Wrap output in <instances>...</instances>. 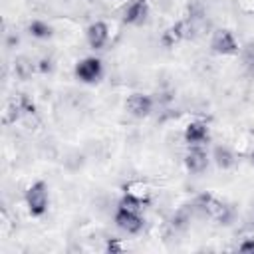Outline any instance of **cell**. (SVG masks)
I'll list each match as a JSON object with an SVG mask.
<instances>
[{
    "label": "cell",
    "mask_w": 254,
    "mask_h": 254,
    "mask_svg": "<svg viewBox=\"0 0 254 254\" xmlns=\"http://www.w3.org/2000/svg\"><path fill=\"white\" fill-rule=\"evenodd\" d=\"M194 206H198L206 216L214 218V220L220 222V224H228L230 218H232L230 208H228L224 202H220L218 198H214L212 194H200V196L196 198Z\"/></svg>",
    "instance_id": "obj_1"
},
{
    "label": "cell",
    "mask_w": 254,
    "mask_h": 254,
    "mask_svg": "<svg viewBox=\"0 0 254 254\" xmlns=\"http://www.w3.org/2000/svg\"><path fill=\"white\" fill-rule=\"evenodd\" d=\"M26 204H28V210L34 216H42L46 212V208H48V187H46L44 181L34 183L26 190Z\"/></svg>",
    "instance_id": "obj_2"
},
{
    "label": "cell",
    "mask_w": 254,
    "mask_h": 254,
    "mask_svg": "<svg viewBox=\"0 0 254 254\" xmlns=\"http://www.w3.org/2000/svg\"><path fill=\"white\" fill-rule=\"evenodd\" d=\"M75 75L81 81H85V83L97 81L99 75H101V62L97 58H85V60H81L75 65Z\"/></svg>",
    "instance_id": "obj_3"
},
{
    "label": "cell",
    "mask_w": 254,
    "mask_h": 254,
    "mask_svg": "<svg viewBox=\"0 0 254 254\" xmlns=\"http://www.w3.org/2000/svg\"><path fill=\"white\" fill-rule=\"evenodd\" d=\"M115 222L121 230L129 232V234H135L143 228V218L139 216V212H133V210H125V208H119L117 214H115Z\"/></svg>",
    "instance_id": "obj_4"
},
{
    "label": "cell",
    "mask_w": 254,
    "mask_h": 254,
    "mask_svg": "<svg viewBox=\"0 0 254 254\" xmlns=\"http://www.w3.org/2000/svg\"><path fill=\"white\" fill-rule=\"evenodd\" d=\"M210 48L216 54H234L238 50L236 40H234V36L228 30H216L212 40H210Z\"/></svg>",
    "instance_id": "obj_5"
},
{
    "label": "cell",
    "mask_w": 254,
    "mask_h": 254,
    "mask_svg": "<svg viewBox=\"0 0 254 254\" xmlns=\"http://www.w3.org/2000/svg\"><path fill=\"white\" fill-rule=\"evenodd\" d=\"M127 111L135 117H145L151 113L153 109V99L149 95H143V93H133L127 97V103H125Z\"/></svg>",
    "instance_id": "obj_6"
},
{
    "label": "cell",
    "mask_w": 254,
    "mask_h": 254,
    "mask_svg": "<svg viewBox=\"0 0 254 254\" xmlns=\"http://www.w3.org/2000/svg\"><path fill=\"white\" fill-rule=\"evenodd\" d=\"M107 36H109V32H107V24L105 22H93L87 28V42H89V46L93 50L103 48V44L107 42Z\"/></svg>",
    "instance_id": "obj_7"
},
{
    "label": "cell",
    "mask_w": 254,
    "mask_h": 254,
    "mask_svg": "<svg viewBox=\"0 0 254 254\" xmlns=\"http://www.w3.org/2000/svg\"><path fill=\"white\" fill-rule=\"evenodd\" d=\"M185 139H187V143H190V145H200V143H204V141L208 139V127H206V123H202V121H192V123H189L187 129H185Z\"/></svg>",
    "instance_id": "obj_8"
},
{
    "label": "cell",
    "mask_w": 254,
    "mask_h": 254,
    "mask_svg": "<svg viewBox=\"0 0 254 254\" xmlns=\"http://www.w3.org/2000/svg\"><path fill=\"white\" fill-rule=\"evenodd\" d=\"M147 12H149V6H147V0H133L127 10H125V16L123 20L127 24H141L145 18H147Z\"/></svg>",
    "instance_id": "obj_9"
},
{
    "label": "cell",
    "mask_w": 254,
    "mask_h": 254,
    "mask_svg": "<svg viewBox=\"0 0 254 254\" xmlns=\"http://www.w3.org/2000/svg\"><path fill=\"white\" fill-rule=\"evenodd\" d=\"M185 165H187V169L190 173H202L206 169V165H208L206 153L202 149H198V147H192L185 157Z\"/></svg>",
    "instance_id": "obj_10"
},
{
    "label": "cell",
    "mask_w": 254,
    "mask_h": 254,
    "mask_svg": "<svg viewBox=\"0 0 254 254\" xmlns=\"http://www.w3.org/2000/svg\"><path fill=\"white\" fill-rule=\"evenodd\" d=\"M185 34H187V22H177L175 26H171V28H167V30H165V34H163L161 42H163V46L171 48V46H175V44H177Z\"/></svg>",
    "instance_id": "obj_11"
},
{
    "label": "cell",
    "mask_w": 254,
    "mask_h": 254,
    "mask_svg": "<svg viewBox=\"0 0 254 254\" xmlns=\"http://www.w3.org/2000/svg\"><path fill=\"white\" fill-rule=\"evenodd\" d=\"M214 159H216V165H218L220 169H230L232 163H234L232 153H230L228 149H224V147H216V149H214Z\"/></svg>",
    "instance_id": "obj_12"
},
{
    "label": "cell",
    "mask_w": 254,
    "mask_h": 254,
    "mask_svg": "<svg viewBox=\"0 0 254 254\" xmlns=\"http://www.w3.org/2000/svg\"><path fill=\"white\" fill-rule=\"evenodd\" d=\"M30 34L36 36V38H50V36H52V28H50L46 22L34 20V22L30 24Z\"/></svg>",
    "instance_id": "obj_13"
},
{
    "label": "cell",
    "mask_w": 254,
    "mask_h": 254,
    "mask_svg": "<svg viewBox=\"0 0 254 254\" xmlns=\"http://www.w3.org/2000/svg\"><path fill=\"white\" fill-rule=\"evenodd\" d=\"M119 208H125V210H133V212H139L143 208V200L133 196V194H125L119 202Z\"/></svg>",
    "instance_id": "obj_14"
},
{
    "label": "cell",
    "mask_w": 254,
    "mask_h": 254,
    "mask_svg": "<svg viewBox=\"0 0 254 254\" xmlns=\"http://www.w3.org/2000/svg\"><path fill=\"white\" fill-rule=\"evenodd\" d=\"M125 192L127 194H133V196H137V198H147V187L143 185V183H131V185H127L125 187Z\"/></svg>",
    "instance_id": "obj_15"
},
{
    "label": "cell",
    "mask_w": 254,
    "mask_h": 254,
    "mask_svg": "<svg viewBox=\"0 0 254 254\" xmlns=\"http://www.w3.org/2000/svg\"><path fill=\"white\" fill-rule=\"evenodd\" d=\"M30 71H32V64H28L26 58H20V60L16 62V73H18L20 77H28Z\"/></svg>",
    "instance_id": "obj_16"
},
{
    "label": "cell",
    "mask_w": 254,
    "mask_h": 254,
    "mask_svg": "<svg viewBox=\"0 0 254 254\" xmlns=\"http://www.w3.org/2000/svg\"><path fill=\"white\" fill-rule=\"evenodd\" d=\"M244 65L248 67L250 73H254V50H248L244 54Z\"/></svg>",
    "instance_id": "obj_17"
},
{
    "label": "cell",
    "mask_w": 254,
    "mask_h": 254,
    "mask_svg": "<svg viewBox=\"0 0 254 254\" xmlns=\"http://www.w3.org/2000/svg\"><path fill=\"white\" fill-rule=\"evenodd\" d=\"M105 250L111 252V254H113V252H123V244H121L119 240H109L107 246H105Z\"/></svg>",
    "instance_id": "obj_18"
},
{
    "label": "cell",
    "mask_w": 254,
    "mask_h": 254,
    "mask_svg": "<svg viewBox=\"0 0 254 254\" xmlns=\"http://www.w3.org/2000/svg\"><path fill=\"white\" fill-rule=\"evenodd\" d=\"M238 250H240V252H254V238L244 240V242L238 246Z\"/></svg>",
    "instance_id": "obj_19"
},
{
    "label": "cell",
    "mask_w": 254,
    "mask_h": 254,
    "mask_svg": "<svg viewBox=\"0 0 254 254\" xmlns=\"http://www.w3.org/2000/svg\"><path fill=\"white\" fill-rule=\"evenodd\" d=\"M40 69H42L44 73L50 71V69H52V62H50V60H42V62H40Z\"/></svg>",
    "instance_id": "obj_20"
},
{
    "label": "cell",
    "mask_w": 254,
    "mask_h": 254,
    "mask_svg": "<svg viewBox=\"0 0 254 254\" xmlns=\"http://www.w3.org/2000/svg\"><path fill=\"white\" fill-rule=\"evenodd\" d=\"M250 161H252V165H254V151H252V155H250Z\"/></svg>",
    "instance_id": "obj_21"
}]
</instances>
